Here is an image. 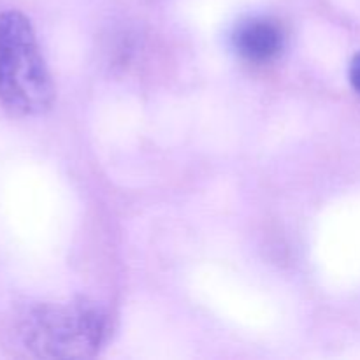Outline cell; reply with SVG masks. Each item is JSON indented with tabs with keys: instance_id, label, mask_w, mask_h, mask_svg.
I'll return each instance as SVG.
<instances>
[{
	"instance_id": "6da1fadb",
	"label": "cell",
	"mask_w": 360,
	"mask_h": 360,
	"mask_svg": "<svg viewBox=\"0 0 360 360\" xmlns=\"http://www.w3.org/2000/svg\"><path fill=\"white\" fill-rule=\"evenodd\" d=\"M53 98L55 88L30 20L6 11L0 14V104L16 116H39Z\"/></svg>"
},
{
	"instance_id": "7a4b0ae2",
	"label": "cell",
	"mask_w": 360,
	"mask_h": 360,
	"mask_svg": "<svg viewBox=\"0 0 360 360\" xmlns=\"http://www.w3.org/2000/svg\"><path fill=\"white\" fill-rule=\"evenodd\" d=\"M28 350L44 359L94 357L108 336V316L91 302L41 304L21 320Z\"/></svg>"
},
{
	"instance_id": "3957f363",
	"label": "cell",
	"mask_w": 360,
	"mask_h": 360,
	"mask_svg": "<svg viewBox=\"0 0 360 360\" xmlns=\"http://www.w3.org/2000/svg\"><path fill=\"white\" fill-rule=\"evenodd\" d=\"M234 48L250 62H269L283 49V30L267 18H250L236 27Z\"/></svg>"
},
{
	"instance_id": "277c9868",
	"label": "cell",
	"mask_w": 360,
	"mask_h": 360,
	"mask_svg": "<svg viewBox=\"0 0 360 360\" xmlns=\"http://www.w3.org/2000/svg\"><path fill=\"white\" fill-rule=\"evenodd\" d=\"M348 76H350L352 86H354L357 91H360V53L355 56L354 60H352L350 72H348Z\"/></svg>"
}]
</instances>
